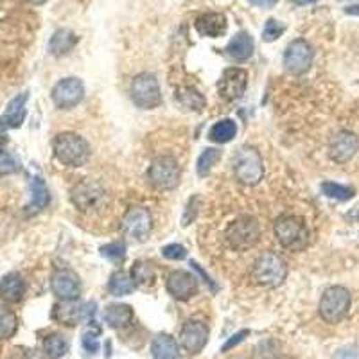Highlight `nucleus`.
Listing matches in <instances>:
<instances>
[{
  "label": "nucleus",
  "instance_id": "nucleus-41",
  "mask_svg": "<svg viewBox=\"0 0 359 359\" xmlns=\"http://www.w3.org/2000/svg\"><path fill=\"white\" fill-rule=\"evenodd\" d=\"M248 334H250V331H239V332H235V334H233V336L230 338V340L227 341V343H224V345H223V352H229V350H232L233 347H238L239 343H243L244 338H246Z\"/></svg>",
  "mask_w": 359,
  "mask_h": 359
},
{
  "label": "nucleus",
  "instance_id": "nucleus-27",
  "mask_svg": "<svg viewBox=\"0 0 359 359\" xmlns=\"http://www.w3.org/2000/svg\"><path fill=\"white\" fill-rule=\"evenodd\" d=\"M130 275L137 288H151L154 284V280H157V273H154L153 266L146 261L133 262Z\"/></svg>",
  "mask_w": 359,
  "mask_h": 359
},
{
  "label": "nucleus",
  "instance_id": "nucleus-29",
  "mask_svg": "<svg viewBox=\"0 0 359 359\" xmlns=\"http://www.w3.org/2000/svg\"><path fill=\"white\" fill-rule=\"evenodd\" d=\"M176 97L183 106L189 108V110H196V112H200L201 108H205L207 104L205 97H203L194 86H183V89H178Z\"/></svg>",
  "mask_w": 359,
  "mask_h": 359
},
{
  "label": "nucleus",
  "instance_id": "nucleus-46",
  "mask_svg": "<svg viewBox=\"0 0 359 359\" xmlns=\"http://www.w3.org/2000/svg\"><path fill=\"white\" fill-rule=\"evenodd\" d=\"M29 4H34V5H40L43 4V2H47V0H27Z\"/></svg>",
  "mask_w": 359,
  "mask_h": 359
},
{
  "label": "nucleus",
  "instance_id": "nucleus-28",
  "mask_svg": "<svg viewBox=\"0 0 359 359\" xmlns=\"http://www.w3.org/2000/svg\"><path fill=\"white\" fill-rule=\"evenodd\" d=\"M133 280H131V275L124 273V271H115L110 280H108V291L113 297H126V294L133 293Z\"/></svg>",
  "mask_w": 359,
  "mask_h": 359
},
{
  "label": "nucleus",
  "instance_id": "nucleus-42",
  "mask_svg": "<svg viewBox=\"0 0 359 359\" xmlns=\"http://www.w3.org/2000/svg\"><path fill=\"white\" fill-rule=\"evenodd\" d=\"M248 2L253 5H259V8H266L268 10V8H273L279 0H248Z\"/></svg>",
  "mask_w": 359,
  "mask_h": 359
},
{
  "label": "nucleus",
  "instance_id": "nucleus-12",
  "mask_svg": "<svg viewBox=\"0 0 359 359\" xmlns=\"http://www.w3.org/2000/svg\"><path fill=\"white\" fill-rule=\"evenodd\" d=\"M121 230L124 233V238L142 243L151 230V214L150 210L144 207H131L122 220Z\"/></svg>",
  "mask_w": 359,
  "mask_h": 359
},
{
  "label": "nucleus",
  "instance_id": "nucleus-4",
  "mask_svg": "<svg viewBox=\"0 0 359 359\" xmlns=\"http://www.w3.org/2000/svg\"><path fill=\"white\" fill-rule=\"evenodd\" d=\"M227 243L235 252H246L250 248L255 246L261 239V227L252 216H241L233 220L227 229Z\"/></svg>",
  "mask_w": 359,
  "mask_h": 359
},
{
  "label": "nucleus",
  "instance_id": "nucleus-2",
  "mask_svg": "<svg viewBox=\"0 0 359 359\" xmlns=\"http://www.w3.org/2000/svg\"><path fill=\"white\" fill-rule=\"evenodd\" d=\"M275 238L286 250L290 252H302L309 243V230L305 221L297 216H280L275 221Z\"/></svg>",
  "mask_w": 359,
  "mask_h": 359
},
{
  "label": "nucleus",
  "instance_id": "nucleus-32",
  "mask_svg": "<svg viewBox=\"0 0 359 359\" xmlns=\"http://www.w3.org/2000/svg\"><path fill=\"white\" fill-rule=\"evenodd\" d=\"M19 329V318L8 308H0V340H10Z\"/></svg>",
  "mask_w": 359,
  "mask_h": 359
},
{
  "label": "nucleus",
  "instance_id": "nucleus-38",
  "mask_svg": "<svg viewBox=\"0 0 359 359\" xmlns=\"http://www.w3.org/2000/svg\"><path fill=\"white\" fill-rule=\"evenodd\" d=\"M191 266H192V270L196 271L198 275H200L201 279H203V282H205V284L209 286L210 290L218 291V286H216V282H214V280H212V277H210L209 273H207V271L203 270V268H201L196 261H191Z\"/></svg>",
  "mask_w": 359,
  "mask_h": 359
},
{
  "label": "nucleus",
  "instance_id": "nucleus-10",
  "mask_svg": "<svg viewBox=\"0 0 359 359\" xmlns=\"http://www.w3.org/2000/svg\"><path fill=\"white\" fill-rule=\"evenodd\" d=\"M313 47L309 45V42L302 40V38L293 40L284 52V67L293 76L305 74L311 69V65H313Z\"/></svg>",
  "mask_w": 359,
  "mask_h": 359
},
{
  "label": "nucleus",
  "instance_id": "nucleus-35",
  "mask_svg": "<svg viewBox=\"0 0 359 359\" xmlns=\"http://www.w3.org/2000/svg\"><path fill=\"white\" fill-rule=\"evenodd\" d=\"M286 33V25L280 20L270 19L266 23H264V29H262V40L268 43L275 42L279 40L282 34Z\"/></svg>",
  "mask_w": 359,
  "mask_h": 359
},
{
  "label": "nucleus",
  "instance_id": "nucleus-16",
  "mask_svg": "<svg viewBox=\"0 0 359 359\" xmlns=\"http://www.w3.org/2000/svg\"><path fill=\"white\" fill-rule=\"evenodd\" d=\"M359 150V139L352 131H338L329 144V157L336 163L349 162Z\"/></svg>",
  "mask_w": 359,
  "mask_h": 359
},
{
  "label": "nucleus",
  "instance_id": "nucleus-30",
  "mask_svg": "<svg viewBox=\"0 0 359 359\" xmlns=\"http://www.w3.org/2000/svg\"><path fill=\"white\" fill-rule=\"evenodd\" d=\"M43 352L49 359H60L69 352V341L61 334H51L43 341Z\"/></svg>",
  "mask_w": 359,
  "mask_h": 359
},
{
  "label": "nucleus",
  "instance_id": "nucleus-3",
  "mask_svg": "<svg viewBox=\"0 0 359 359\" xmlns=\"http://www.w3.org/2000/svg\"><path fill=\"white\" fill-rule=\"evenodd\" d=\"M286 277H288V264L282 257L273 252L262 253L253 264L252 279L262 288H277L284 284Z\"/></svg>",
  "mask_w": 359,
  "mask_h": 359
},
{
  "label": "nucleus",
  "instance_id": "nucleus-5",
  "mask_svg": "<svg viewBox=\"0 0 359 359\" xmlns=\"http://www.w3.org/2000/svg\"><path fill=\"white\" fill-rule=\"evenodd\" d=\"M350 303H352V297L347 288L331 286L323 291L318 311L327 323H340L349 314Z\"/></svg>",
  "mask_w": 359,
  "mask_h": 359
},
{
  "label": "nucleus",
  "instance_id": "nucleus-33",
  "mask_svg": "<svg viewBox=\"0 0 359 359\" xmlns=\"http://www.w3.org/2000/svg\"><path fill=\"white\" fill-rule=\"evenodd\" d=\"M220 159H221L220 150H216V148H207V150L200 154V159H198V165H196L198 176L201 178L207 176Z\"/></svg>",
  "mask_w": 359,
  "mask_h": 359
},
{
  "label": "nucleus",
  "instance_id": "nucleus-40",
  "mask_svg": "<svg viewBox=\"0 0 359 359\" xmlns=\"http://www.w3.org/2000/svg\"><path fill=\"white\" fill-rule=\"evenodd\" d=\"M83 349L86 350V352H90V354H95V352H97L99 341L97 338H95V334H92V332L83 334Z\"/></svg>",
  "mask_w": 359,
  "mask_h": 359
},
{
  "label": "nucleus",
  "instance_id": "nucleus-17",
  "mask_svg": "<svg viewBox=\"0 0 359 359\" xmlns=\"http://www.w3.org/2000/svg\"><path fill=\"white\" fill-rule=\"evenodd\" d=\"M180 340H182V345L187 352L198 354L209 341V329L205 323L198 322V320L187 322L180 332Z\"/></svg>",
  "mask_w": 359,
  "mask_h": 359
},
{
  "label": "nucleus",
  "instance_id": "nucleus-24",
  "mask_svg": "<svg viewBox=\"0 0 359 359\" xmlns=\"http://www.w3.org/2000/svg\"><path fill=\"white\" fill-rule=\"evenodd\" d=\"M153 359H178V343L169 334H159L151 343Z\"/></svg>",
  "mask_w": 359,
  "mask_h": 359
},
{
  "label": "nucleus",
  "instance_id": "nucleus-1",
  "mask_svg": "<svg viewBox=\"0 0 359 359\" xmlns=\"http://www.w3.org/2000/svg\"><path fill=\"white\" fill-rule=\"evenodd\" d=\"M54 157L67 167H81L90 160V144L78 133L65 131L52 142Z\"/></svg>",
  "mask_w": 359,
  "mask_h": 359
},
{
  "label": "nucleus",
  "instance_id": "nucleus-25",
  "mask_svg": "<svg viewBox=\"0 0 359 359\" xmlns=\"http://www.w3.org/2000/svg\"><path fill=\"white\" fill-rule=\"evenodd\" d=\"M29 189H31V203L27 207L29 212H40V210L45 209L49 205V200H51L45 182L40 176L31 178Z\"/></svg>",
  "mask_w": 359,
  "mask_h": 359
},
{
  "label": "nucleus",
  "instance_id": "nucleus-31",
  "mask_svg": "<svg viewBox=\"0 0 359 359\" xmlns=\"http://www.w3.org/2000/svg\"><path fill=\"white\" fill-rule=\"evenodd\" d=\"M320 189H322V192L327 198L336 201H349L356 196V191L352 187L341 185V183L336 182H323Z\"/></svg>",
  "mask_w": 359,
  "mask_h": 359
},
{
  "label": "nucleus",
  "instance_id": "nucleus-44",
  "mask_svg": "<svg viewBox=\"0 0 359 359\" xmlns=\"http://www.w3.org/2000/svg\"><path fill=\"white\" fill-rule=\"evenodd\" d=\"M5 146H8V139H5V135H2L0 133V154H4L5 153Z\"/></svg>",
  "mask_w": 359,
  "mask_h": 359
},
{
  "label": "nucleus",
  "instance_id": "nucleus-7",
  "mask_svg": "<svg viewBox=\"0 0 359 359\" xmlns=\"http://www.w3.org/2000/svg\"><path fill=\"white\" fill-rule=\"evenodd\" d=\"M70 201L80 212L90 214L95 210H101L106 203V191L97 180L84 178L81 182L76 183L70 191Z\"/></svg>",
  "mask_w": 359,
  "mask_h": 359
},
{
  "label": "nucleus",
  "instance_id": "nucleus-6",
  "mask_svg": "<svg viewBox=\"0 0 359 359\" xmlns=\"http://www.w3.org/2000/svg\"><path fill=\"white\" fill-rule=\"evenodd\" d=\"M233 174L243 185H257L264 176V162L255 148H243L232 160Z\"/></svg>",
  "mask_w": 359,
  "mask_h": 359
},
{
  "label": "nucleus",
  "instance_id": "nucleus-39",
  "mask_svg": "<svg viewBox=\"0 0 359 359\" xmlns=\"http://www.w3.org/2000/svg\"><path fill=\"white\" fill-rule=\"evenodd\" d=\"M332 359H359V347L349 345L340 349Z\"/></svg>",
  "mask_w": 359,
  "mask_h": 359
},
{
  "label": "nucleus",
  "instance_id": "nucleus-22",
  "mask_svg": "<svg viewBox=\"0 0 359 359\" xmlns=\"http://www.w3.org/2000/svg\"><path fill=\"white\" fill-rule=\"evenodd\" d=\"M133 308L128 303H110L103 313L104 322L112 329H124L133 322Z\"/></svg>",
  "mask_w": 359,
  "mask_h": 359
},
{
  "label": "nucleus",
  "instance_id": "nucleus-18",
  "mask_svg": "<svg viewBox=\"0 0 359 359\" xmlns=\"http://www.w3.org/2000/svg\"><path fill=\"white\" fill-rule=\"evenodd\" d=\"M27 99L29 93H20L14 99H11L8 108H5L4 115L0 117V133L5 130H14V128L22 126V122L25 121V115H27Z\"/></svg>",
  "mask_w": 359,
  "mask_h": 359
},
{
  "label": "nucleus",
  "instance_id": "nucleus-11",
  "mask_svg": "<svg viewBox=\"0 0 359 359\" xmlns=\"http://www.w3.org/2000/svg\"><path fill=\"white\" fill-rule=\"evenodd\" d=\"M52 103L60 110H72L83 101L84 84L80 78H65L58 81L52 89Z\"/></svg>",
  "mask_w": 359,
  "mask_h": 359
},
{
  "label": "nucleus",
  "instance_id": "nucleus-19",
  "mask_svg": "<svg viewBox=\"0 0 359 359\" xmlns=\"http://www.w3.org/2000/svg\"><path fill=\"white\" fill-rule=\"evenodd\" d=\"M196 31L201 36L207 38H220L227 33L229 29V22L223 13H205L201 14L196 20Z\"/></svg>",
  "mask_w": 359,
  "mask_h": 359
},
{
  "label": "nucleus",
  "instance_id": "nucleus-34",
  "mask_svg": "<svg viewBox=\"0 0 359 359\" xmlns=\"http://www.w3.org/2000/svg\"><path fill=\"white\" fill-rule=\"evenodd\" d=\"M101 255L108 261L115 262H122L126 259V244L122 243V241H115V243H108L104 246H101Z\"/></svg>",
  "mask_w": 359,
  "mask_h": 359
},
{
  "label": "nucleus",
  "instance_id": "nucleus-36",
  "mask_svg": "<svg viewBox=\"0 0 359 359\" xmlns=\"http://www.w3.org/2000/svg\"><path fill=\"white\" fill-rule=\"evenodd\" d=\"M20 162L14 159L13 154L4 153L0 154V176H10V174L19 173Z\"/></svg>",
  "mask_w": 359,
  "mask_h": 359
},
{
  "label": "nucleus",
  "instance_id": "nucleus-43",
  "mask_svg": "<svg viewBox=\"0 0 359 359\" xmlns=\"http://www.w3.org/2000/svg\"><path fill=\"white\" fill-rule=\"evenodd\" d=\"M345 13L350 14V16H359V4L349 5V8H345Z\"/></svg>",
  "mask_w": 359,
  "mask_h": 359
},
{
  "label": "nucleus",
  "instance_id": "nucleus-47",
  "mask_svg": "<svg viewBox=\"0 0 359 359\" xmlns=\"http://www.w3.org/2000/svg\"><path fill=\"white\" fill-rule=\"evenodd\" d=\"M358 218H359V212H358Z\"/></svg>",
  "mask_w": 359,
  "mask_h": 359
},
{
  "label": "nucleus",
  "instance_id": "nucleus-8",
  "mask_svg": "<svg viewBox=\"0 0 359 359\" xmlns=\"http://www.w3.org/2000/svg\"><path fill=\"white\" fill-rule=\"evenodd\" d=\"M131 101L142 110H153L162 104V90L153 74L142 72L131 81Z\"/></svg>",
  "mask_w": 359,
  "mask_h": 359
},
{
  "label": "nucleus",
  "instance_id": "nucleus-20",
  "mask_svg": "<svg viewBox=\"0 0 359 359\" xmlns=\"http://www.w3.org/2000/svg\"><path fill=\"white\" fill-rule=\"evenodd\" d=\"M253 51H255V43H253L252 34L246 31H239L227 45V54L239 63L250 60L253 56Z\"/></svg>",
  "mask_w": 359,
  "mask_h": 359
},
{
  "label": "nucleus",
  "instance_id": "nucleus-45",
  "mask_svg": "<svg viewBox=\"0 0 359 359\" xmlns=\"http://www.w3.org/2000/svg\"><path fill=\"white\" fill-rule=\"evenodd\" d=\"M293 2L299 5H308V4H313V2H316V0H293Z\"/></svg>",
  "mask_w": 359,
  "mask_h": 359
},
{
  "label": "nucleus",
  "instance_id": "nucleus-9",
  "mask_svg": "<svg viewBox=\"0 0 359 359\" xmlns=\"http://www.w3.org/2000/svg\"><path fill=\"white\" fill-rule=\"evenodd\" d=\"M148 182L157 191H171L180 183V165L173 157H159L148 169Z\"/></svg>",
  "mask_w": 359,
  "mask_h": 359
},
{
  "label": "nucleus",
  "instance_id": "nucleus-26",
  "mask_svg": "<svg viewBox=\"0 0 359 359\" xmlns=\"http://www.w3.org/2000/svg\"><path fill=\"white\" fill-rule=\"evenodd\" d=\"M235 135H238V124L232 119L218 121L209 131V139L216 144H229L230 140L235 139Z\"/></svg>",
  "mask_w": 359,
  "mask_h": 359
},
{
  "label": "nucleus",
  "instance_id": "nucleus-37",
  "mask_svg": "<svg viewBox=\"0 0 359 359\" xmlns=\"http://www.w3.org/2000/svg\"><path fill=\"white\" fill-rule=\"evenodd\" d=\"M162 255L165 257V259H169V261H183L187 257V250L182 244L173 243L162 248Z\"/></svg>",
  "mask_w": 359,
  "mask_h": 359
},
{
  "label": "nucleus",
  "instance_id": "nucleus-21",
  "mask_svg": "<svg viewBox=\"0 0 359 359\" xmlns=\"http://www.w3.org/2000/svg\"><path fill=\"white\" fill-rule=\"evenodd\" d=\"M27 288L23 282L22 275L19 273H8L0 280V297L10 303H16L23 299Z\"/></svg>",
  "mask_w": 359,
  "mask_h": 359
},
{
  "label": "nucleus",
  "instance_id": "nucleus-23",
  "mask_svg": "<svg viewBox=\"0 0 359 359\" xmlns=\"http://www.w3.org/2000/svg\"><path fill=\"white\" fill-rule=\"evenodd\" d=\"M78 43V36L70 29H58L49 40V52L52 56H65Z\"/></svg>",
  "mask_w": 359,
  "mask_h": 359
},
{
  "label": "nucleus",
  "instance_id": "nucleus-15",
  "mask_svg": "<svg viewBox=\"0 0 359 359\" xmlns=\"http://www.w3.org/2000/svg\"><path fill=\"white\" fill-rule=\"evenodd\" d=\"M165 288H167L169 294L173 299L185 302V300L192 299L198 293V279L192 275L191 271H171L167 277V282H165Z\"/></svg>",
  "mask_w": 359,
  "mask_h": 359
},
{
  "label": "nucleus",
  "instance_id": "nucleus-14",
  "mask_svg": "<svg viewBox=\"0 0 359 359\" xmlns=\"http://www.w3.org/2000/svg\"><path fill=\"white\" fill-rule=\"evenodd\" d=\"M51 290L61 302H72L80 299L81 280L76 275V271L69 268L56 270L51 277Z\"/></svg>",
  "mask_w": 359,
  "mask_h": 359
},
{
  "label": "nucleus",
  "instance_id": "nucleus-13",
  "mask_svg": "<svg viewBox=\"0 0 359 359\" xmlns=\"http://www.w3.org/2000/svg\"><path fill=\"white\" fill-rule=\"evenodd\" d=\"M248 86V72L239 67H230V69L223 70L221 80L218 83V92L221 97L229 103L239 101L246 92Z\"/></svg>",
  "mask_w": 359,
  "mask_h": 359
}]
</instances>
